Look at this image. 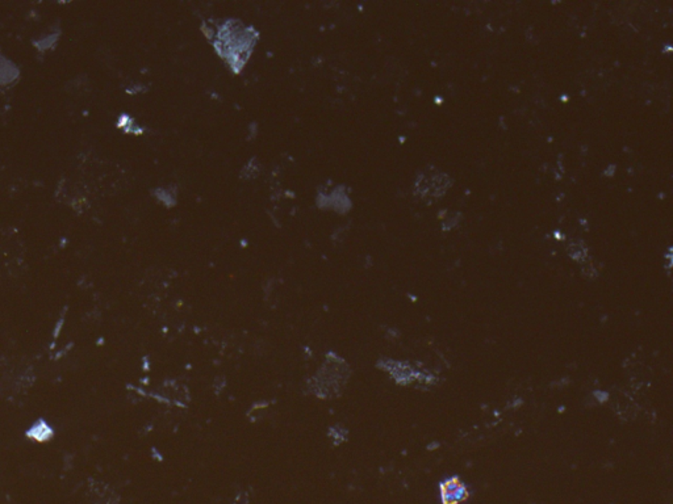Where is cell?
Segmentation results:
<instances>
[{
    "label": "cell",
    "instance_id": "cell-1",
    "mask_svg": "<svg viewBox=\"0 0 673 504\" xmlns=\"http://www.w3.org/2000/svg\"><path fill=\"white\" fill-rule=\"evenodd\" d=\"M468 496L467 487L459 481V478L452 476L441 483V499L443 504H459L464 502Z\"/></svg>",
    "mask_w": 673,
    "mask_h": 504
}]
</instances>
